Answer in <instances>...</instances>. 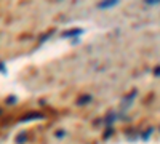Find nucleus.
<instances>
[{
  "label": "nucleus",
  "instance_id": "obj_1",
  "mask_svg": "<svg viewBox=\"0 0 160 144\" xmlns=\"http://www.w3.org/2000/svg\"><path fill=\"white\" fill-rule=\"evenodd\" d=\"M82 34H83V29H69V31H64V32L61 34V37H62V38H66V37L78 38V35H82Z\"/></svg>",
  "mask_w": 160,
  "mask_h": 144
},
{
  "label": "nucleus",
  "instance_id": "obj_2",
  "mask_svg": "<svg viewBox=\"0 0 160 144\" xmlns=\"http://www.w3.org/2000/svg\"><path fill=\"white\" fill-rule=\"evenodd\" d=\"M91 101H93V96L88 95V93H85V95H82V96L75 101V104H77V106H85V104H88V102H91Z\"/></svg>",
  "mask_w": 160,
  "mask_h": 144
},
{
  "label": "nucleus",
  "instance_id": "obj_3",
  "mask_svg": "<svg viewBox=\"0 0 160 144\" xmlns=\"http://www.w3.org/2000/svg\"><path fill=\"white\" fill-rule=\"evenodd\" d=\"M31 119H43V115L40 114V112H32V114H28L22 119V122H26V120H31Z\"/></svg>",
  "mask_w": 160,
  "mask_h": 144
},
{
  "label": "nucleus",
  "instance_id": "obj_4",
  "mask_svg": "<svg viewBox=\"0 0 160 144\" xmlns=\"http://www.w3.org/2000/svg\"><path fill=\"white\" fill-rule=\"evenodd\" d=\"M26 138H28V133L21 132V133L16 136V142H18V144H24V142H26Z\"/></svg>",
  "mask_w": 160,
  "mask_h": 144
},
{
  "label": "nucleus",
  "instance_id": "obj_5",
  "mask_svg": "<svg viewBox=\"0 0 160 144\" xmlns=\"http://www.w3.org/2000/svg\"><path fill=\"white\" fill-rule=\"evenodd\" d=\"M118 2H117V0H112V2H104V3H99L98 7L99 8H111V7H115Z\"/></svg>",
  "mask_w": 160,
  "mask_h": 144
},
{
  "label": "nucleus",
  "instance_id": "obj_6",
  "mask_svg": "<svg viewBox=\"0 0 160 144\" xmlns=\"http://www.w3.org/2000/svg\"><path fill=\"white\" fill-rule=\"evenodd\" d=\"M152 132H154V130H152V128H149V130H148V132H144V133H142V136H141V138H142V141H148V139L151 138V135H152Z\"/></svg>",
  "mask_w": 160,
  "mask_h": 144
},
{
  "label": "nucleus",
  "instance_id": "obj_7",
  "mask_svg": "<svg viewBox=\"0 0 160 144\" xmlns=\"http://www.w3.org/2000/svg\"><path fill=\"white\" fill-rule=\"evenodd\" d=\"M114 120H117V117H115V114L112 112V114H109V115H108V119H106V123L109 125V123H112Z\"/></svg>",
  "mask_w": 160,
  "mask_h": 144
},
{
  "label": "nucleus",
  "instance_id": "obj_8",
  "mask_svg": "<svg viewBox=\"0 0 160 144\" xmlns=\"http://www.w3.org/2000/svg\"><path fill=\"white\" fill-rule=\"evenodd\" d=\"M5 102H7V104H10V106H13V104L16 102V96H8V98L5 99Z\"/></svg>",
  "mask_w": 160,
  "mask_h": 144
},
{
  "label": "nucleus",
  "instance_id": "obj_9",
  "mask_svg": "<svg viewBox=\"0 0 160 144\" xmlns=\"http://www.w3.org/2000/svg\"><path fill=\"white\" fill-rule=\"evenodd\" d=\"M55 136H56L58 139H62V138L66 136V132H64V130H59V132H56V133H55Z\"/></svg>",
  "mask_w": 160,
  "mask_h": 144
},
{
  "label": "nucleus",
  "instance_id": "obj_10",
  "mask_svg": "<svg viewBox=\"0 0 160 144\" xmlns=\"http://www.w3.org/2000/svg\"><path fill=\"white\" fill-rule=\"evenodd\" d=\"M154 77H160V66H157L154 69Z\"/></svg>",
  "mask_w": 160,
  "mask_h": 144
},
{
  "label": "nucleus",
  "instance_id": "obj_11",
  "mask_svg": "<svg viewBox=\"0 0 160 144\" xmlns=\"http://www.w3.org/2000/svg\"><path fill=\"white\" fill-rule=\"evenodd\" d=\"M148 3H149V5H157V3H160V2H158V0H149Z\"/></svg>",
  "mask_w": 160,
  "mask_h": 144
},
{
  "label": "nucleus",
  "instance_id": "obj_12",
  "mask_svg": "<svg viewBox=\"0 0 160 144\" xmlns=\"http://www.w3.org/2000/svg\"><path fill=\"white\" fill-rule=\"evenodd\" d=\"M0 72H3V74H7V69L3 67V64H2V62H0Z\"/></svg>",
  "mask_w": 160,
  "mask_h": 144
}]
</instances>
